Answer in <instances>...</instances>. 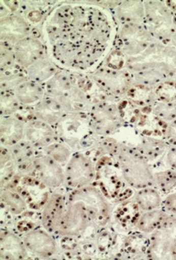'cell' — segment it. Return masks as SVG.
Returning a JSON list of instances; mask_svg holds the SVG:
<instances>
[{
	"mask_svg": "<svg viewBox=\"0 0 176 260\" xmlns=\"http://www.w3.org/2000/svg\"><path fill=\"white\" fill-rule=\"evenodd\" d=\"M43 39L59 68L82 73L105 59L114 43V23L98 6L59 2L44 22Z\"/></svg>",
	"mask_w": 176,
	"mask_h": 260,
	"instance_id": "1",
	"label": "cell"
},
{
	"mask_svg": "<svg viewBox=\"0 0 176 260\" xmlns=\"http://www.w3.org/2000/svg\"><path fill=\"white\" fill-rule=\"evenodd\" d=\"M92 185L114 205L133 198L135 192L124 180L118 160L111 154H104L96 160V177Z\"/></svg>",
	"mask_w": 176,
	"mask_h": 260,
	"instance_id": "2",
	"label": "cell"
},
{
	"mask_svg": "<svg viewBox=\"0 0 176 260\" xmlns=\"http://www.w3.org/2000/svg\"><path fill=\"white\" fill-rule=\"evenodd\" d=\"M99 229L100 226L92 219L79 201L70 198L67 194L65 213L54 235L79 241H91Z\"/></svg>",
	"mask_w": 176,
	"mask_h": 260,
	"instance_id": "3",
	"label": "cell"
},
{
	"mask_svg": "<svg viewBox=\"0 0 176 260\" xmlns=\"http://www.w3.org/2000/svg\"><path fill=\"white\" fill-rule=\"evenodd\" d=\"M114 158L118 160L124 180L131 188L136 191L155 186L152 168L137 149L121 143Z\"/></svg>",
	"mask_w": 176,
	"mask_h": 260,
	"instance_id": "4",
	"label": "cell"
},
{
	"mask_svg": "<svg viewBox=\"0 0 176 260\" xmlns=\"http://www.w3.org/2000/svg\"><path fill=\"white\" fill-rule=\"evenodd\" d=\"M68 196L79 201L100 228L109 225L111 222L113 204L94 185L77 189H68Z\"/></svg>",
	"mask_w": 176,
	"mask_h": 260,
	"instance_id": "5",
	"label": "cell"
},
{
	"mask_svg": "<svg viewBox=\"0 0 176 260\" xmlns=\"http://www.w3.org/2000/svg\"><path fill=\"white\" fill-rule=\"evenodd\" d=\"M59 141L77 152L80 143L92 132L90 113H67L54 126Z\"/></svg>",
	"mask_w": 176,
	"mask_h": 260,
	"instance_id": "6",
	"label": "cell"
},
{
	"mask_svg": "<svg viewBox=\"0 0 176 260\" xmlns=\"http://www.w3.org/2000/svg\"><path fill=\"white\" fill-rule=\"evenodd\" d=\"M146 258L176 259V219L167 216L162 225L150 235Z\"/></svg>",
	"mask_w": 176,
	"mask_h": 260,
	"instance_id": "7",
	"label": "cell"
},
{
	"mask_svg": "<svg viewBox=\"0 0 176 260\" xmlns=\"http://www.w3.org/2000/svg\"><path fill=\"white\" fill-rule=\"evenodd\" d=\"M91 130L101 137L118 132L124 125L118 104L110 99L93 104L90 111Z\"/></svg>",
	"mask_w": 176,
	"mask_h": 260,
	"instance_id": "8",
	"label": "cell"
},
{
	"mask_svg": "<svg viewBox=\"0 0 176 260\" xmlns=\"http://www.w3.org/2000/svg\"><path fill=\"white\" fill-rule=\"evenodd\" d=\"M65 170L67 189L82 188L94 183L96 160L85 152H74Z\"/></svg>",
	"mask_w": 176,
	"mask_h": 260,
	"instance_id": "9",
	"label": "cell"
},
{
	"mask_svg": "<svg viewBox=\"0 0 176 260\" xmlns=\"http://www.w3.org/2000/svg\"><path fill=\"white\" fill-rule=\"evenodd\" d=\"M7 186H13L18 190L26 202L28 209L38 212H41L52 192V190L33 175L18 174Z\"/></svg>",
	"mask_w": 176,
	"mask_h": 260,
	"instance_id": "10",
	"label": "cell"
},
{
	"mask_svg": "<svg viewBox=\"0 0 176 260\" xmlns=\"http://www.w3.org/2000/svg\"><path fill=\"white\" fill-rule=\"evenodd\" d=\"M90 77L110 99L126 95L134 84L132 74L125 70L100 67L96 69Z\"/></svg>",
	"mask_w": 176,
	"mask_h": 260,
	"instance_id": "11",
	"label": "cell"
},
{
	"mask_svg": "<svg viewBox=\"0 0 176 260\" xmlns=\"http://www.w3.org/2000/svg\"><path fill=\"white\" fill-rule=\"evenodd\" d=\"M32 258H60L58 240L43 226L22 236Z\"/></svg>",
	"mask_w": 176,
	"mask_h": 260,
	"instance_id": "12",
	"label": "cell"
},
{
	"mask_svg": "<svg viewBox=\"0 0 176 260\" xmlns=\"http://www.w3.org/2000/svg\"><path fill=\"white\" fill-rule=\"evenodd\" d=\"M34 176L38 178L50 189L65 186V167L60 165L44 152L39 151L33 159Z\"/></svg>",
	"mask_w": 176,
	"mask_h": 260,
	"instance_id": "13",
	"label": "cell"
},
{
	"mask_svg": "<svg viewBox=\"0 0 176 260\" xmlns=\"http://www.w3.org/2000/svg\"><path fill=\"white\" fill-rule=\"evenodd\" d=\"M67 194L68 189L66 186L52 190L50 198L42 209V226L50 232V234H55L58 228L59 222L65 213Z\"/></svg>",
	"mask_w": 176,
	"mask_h": 260,
	"instance_id": "14",
	"label": "cell"
},
{
	"mask_svg": "<svg viewBox=\"0 0 176 260\" xmlns=\"http://www.w3.org/2000/svg\"><path fill=\"white\" fill-rule=\"evenodd\" d=\"M13 49L17 64L24 70L38 60L49 55L44 39H38L34 36H29L17 42Z\"/></svg>",
	"mask_w": 176,
	"mask_h": 260,
	"instance_id": "15",
	"label": "cell"
},
{
	"mask_svg": "<svg viewBox=\"0 0 176 260\" xmlns=\"http://www.w3.org/2000/svg\"><path fill=\"white\" fill-rule=\"evenodd\" d=\"M33 28L20 12H12L1 18V43L13 45L33 35Z\"/></svg>",
	"mask_w": 176,
	"mask_h": 260,
	"instance_id": "16",
	"label": "cell"
},
{
	"mask_svg": "<svg viewBox=\"0 0 176 260\" xmlns=\"http://www.w3.org/2000/svg\"><path fill=\"white\" fill-rule=\"evenodd\" d=\"M142 211L134 199L121 202L113 208L111 222L115 228H121V233H130L135 230Z\"/></svg>",
	"mask_w": 176,
	"mask_h": 260,
	"instance_id": "17",
	"label": "cell"
},
{
	"mask_svg": "<svg viewBox=\"0 0 176 260\" xmlns=\"http://www.w3.org/2000/svg\"><path fill=\"white\" fill-rule=\"evenodd\" d=\"M0 258L2 260L32 258L23 238L12 229H1Z\"/></svg>",
	"mask_w": 176,
	"mask_h": 260,
	"instance_id": "18",
	"label": "cell"
},
{
	"mask_svg": "<svg viewBox=\"0 0 176 260\" xmlns=\"http://www.w3.org/2000/svg\"><path fill=\"white\" fill-rule=\"evenodd\" d=\"M24 140L37 150L43 151L52 142L57 141L58 138L52 126L44 121L33 119L25 125Z\"/></svg>",
	"mask_w": 176,
	"mask_h": 260,
	"instance_id": "19",
	"label": "cell"
},
{
	"mask_svg": "<svg viewBox=\"0 0 176 260\" xmlns=\"http://www.w3.org/2000/svg\"><path fill=\"white\" fill-rule=\"evenodd\" d=\"M144 12L148 31L155 36L167 35L166 30H170L171 18L165 6L159 2H145Z\"/></svg>",
	"mask_w": 176,
	"mask_h": 260,
	"instance_id": "20",
	"label": "cell"
},
{
	"mask_svg": "<svg viewBox=\"0 0 176 260\" xmlns=\"http://www.w3.org/2000/svg\"><path fill=\"white\" fill-rule=\"evenodd\" d=\"M8 149L17 166L18 174L34 176L33 159L39 151L37 150L25 140L21 141L15 145L11 146Z\"/></svg>",
	"mask_w": 176,
	"mask_h": 260,
	"instance_id": "21",
	"label": "cell"
},
{
	"mask_svg": "<svg viewBox=\"0 0 176 260\" xmlns=\"http://www.w3.org/2000/svg\"><path fill=\"white\" fill-rule=\"evenodd\" d=\"M26 123L16 115L1 116L0 142L1 146L9 148L24 140Z\"/></svg>",
	"mask_w": 176,
	"mask_h": 260,
	"instance_id": "22",
	"label": "cell"
},
{
	"mask_svg": "<svg viewBox=\"0 0 176 260\" xmlns=\"http://www.w3.org/2000/svg\"><path fill=\"white\" fill-rule=\"evenodd\" d=\"M33 110L35 119L53 127L66 114L58 102L49 95H45L43 100L33 106Z\"/></svg>",
	"mask_w": 176,
	"mask_h": 260,
	"instance_id": "23",
	"label": "cell"
},
{
	"mask_svg": "<svg viewBox=\"0 0 176 260\" xmlns=\"http://www.w3.org/2000/svg\"><path fill=\"white\" fill-rule=\"evenodd\" d=\"M13 93L21 105L28 107L35 106L46 95L44 84L30 79L20 83Z\"/></svg>",
	"mask_w": 176,
	"mask_h": 260,
	"instance_id": "24",
	"label": "cell"
},
{
	"mask_svg": "<svg viewBox=\"0 0 176 260\" xmlns=\"http://www.w3.org/2000/svg\"><path fill=\"white\" fill-rule=\"evenodd\" d=\"M60 69L58 65L51 59L50 55H48L33 63L25 71L30 80L45 84Z\"/></svg>",
	"mask_w": 176,
	"mask_h": 260,
	"instance_id": "25",
	"label": "cell"
},
{
	"mask_svg": "<svg viewBox=\"0 0 176 260\" xmlns=\"http://www.w3.org/2000/svg\"><path fill=\"white\" fill-rule=\"evenodd\" d=\"M163 197L164 196L156 186H149L136 190L133 199L135 200L142 212H148L161 208Z\"/></svg>",
	"mask_w": 176,
	"mask_h": 260,
	"instance_id": "26",
	"label": "cell"
},
{
	"mask_svg": "<svg viewBox=\"0 0 176 260\" xmlns=\"http://www.w3.org/2000/svg\"><path fill=\"white\" fill-rule=\"evenodd\" d=\"M116 18L124 24H141L145 19V12L141 2H124L116 9Z\"/></svg>",
	"mask_w": 176,
	"mask_h": 260,
	"instance_id": "27",
	"label": "cell"
},
{
	"mask_svg": "<svg viewBox=\"0 0 176 260\" xmlns=\"http://www.w3.org/2000/svg\"><path fill=\"white\" fill-rule=\"evenodd\" d=\"M1 205L6 207L15 216L28 210L26 202L18 190L12 186L1 187Z\"/></svg>",
	"mask_w": 176,
	"mask_h": 260,
	"instance_id": "28",
	"label": "cell"
},
{
	"mask_svg": "<svg viewBox=\"0 0 176 260\" xmlns=\"http://www.w3.org/2000/svg\"><path fill=\"white\" fill-rule=\"evenodd\" d=\"M39 226H42L41 212L28 209L19 215L15 216L12 230L22 237Z\"/></svg>",
	"mask_w": 176,
	"mask_h": 260,
	"instance_id": "29",
	"label": "cell"
},
{
	"mask_svg": "<svg viewBox=\"0 0 176 260\" xmlns=\"http://www.w3.org/2000/svg\"><path fill=\"white\" fill-rule=\"evenodd\" d=\"M167 217V214L162 208L142 212L135 230L138 231L141 234L150 235L162 225Z\"/></svg>",
	"mask_w": 176,
	"mask_h": 260,
	"instance_id": "30",
	"label": "cell"
},
{
	"mask_svg": "<svg viewBox=\"0 0 176 260\" xmlns=\"http://www.w3.org/2000/svg\"><path fill=\"white\" fill-rule=\"evenodd\" d=\"M29 80L26 71L18 64L12 68L1 71V91H14L20 83Z\"/></svg>",
	"mask_w": 176,
	"mask_h": 260,
	"instance_id": "31",
	"label": "cell"
},
{
	"mask_svg": "<svg viewBox=\"0 0 176 260\" xmlns=\"http://www.w3.org/2000/svg\"><path fill=\"white\" fill-rule=\"evenodd\" d=\"M155 186L163 196L176 191V171L166 169L161 171H154Z\"/></svg>",
	"mask_w": 176,
	"mask_h": 260,
	"instance_id": "32",
	"label": "cell"
},
{
	"mask_svg": "<svg viewBox=\"0 0 176 260\" xmlns=\"http://www.w3.org/2000/svg\"><path fill=\"white\" fill-rule=\"evenodd\" d=\"M18 174L17 166L10 154L9 149L1 146V187L7 186Z\"/></svg>",
	"mask_w": 176,
	"mask_h": 260,
	"instance_id": "33",
	"label": "cell"
},
{
	"mask_svg": "<svg viewBox=\"0 0 176 260\" xmlns=\"http://www.w3.org/2000/svg\"><path fill=\"white\" fill-rule=\"evenodd\" d=\"M42 152L51 157L53 160H56V162L64 167L66 166L74 153V151L69 146L59 140L52 142Z\"/></svg>",
	"mask_w": 176,
	"mask_h": 260,
	"instance_id": "34",
	"label": "cell"
},
{
	"mask_svg": "<svg viewBox=\"0 0 176 260\" xmlns=\"http://www.w3.org/2000/svg\"><path fill=\"white\" fill-rule=\"evenodd\" d=\"M156 99L158 102L167 104L176 103V82L175 81H164L159 83L154 89Z\"/></svg>",
	"mask_w": 176,
	"mask_h": 260,
	"instance_id": "35",
	"label": "cell"
},
{
	"mask_svg": "<svg viewBox=\"0 0 176 260\" xmlns=\"http://www.w3.org/2000/svg\"><path fill=\"white\" fill-rule=\"evenodd\" d=\"M1 116L15 115L20 109L21 104L13 92L1 91Z\"/></svg>",
	"mask_w": 176,
	"mask_h": 260,
	"instance_id": "36",
	"label": "cell"
},
{
	"mask_svg": "<svg viewBox=\"0 0 176 260\" xmlns=\"http://www.w3.org/2000/svg\"><path fill=\"white\" fill-rule=\"evenodd\" d=\"M15 65H17V62L13 45L1 43V71L12 68Z\"/></svg>",
	"mask_w": 176,
	"mask_h": 260,
	"instance_id": "37",
	"label": "cell"
},
{
	"mask_svg": "<svg viewBox=\"0 0 176 260\" xmlns=\"http://www.w3.org/2000/svg\"><path fill=\"white\" fill-rule=\"evenodd\" d=\"M161 208L168 217L176 219V191L163 197Z\"/></svg>",
	"mask_w": 176,
	"mask_h": 260,
	"instance_id": "38",
	"label": "cell"
},
{
	"mask_svg": "<svg viewBox=\"0 0 176 260\" xmlns=\"http://www.w3.org/2000/svg\"><path fill=\"white\" fill-rule=\"evenodd\" d=\"M164 161L167 169L176 171V145H172L167 148V153L164 155Z\"/></svg>",
	"mask_w": 176,
	"mask_h": 260,
	"instance_id": "39",
	"label": "cell"
},
{
	"mask_svg": "<svg viewBox=\"0 0 176 260\" xmlns=\"http://www.w3.org/2000/svg\"><path fill=\"white\" fill-rule=\"evenodd\" d=\"M164 138L171 145H176V118L167 123Z\"/></svg>",
	"mask_w": 176,
	"mask_h": 260,
	"instance_id": "40",
	"label": "cell"
}]
</instances>
